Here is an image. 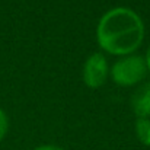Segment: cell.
<instances>
[{
    "mask_svg": "<svg viewBox=\"0 0 150 150\" xmlns=\"http://www.w3.org/2000/svg\"><path fill=\"white\" fill-rule=\"evenodd\" d=\"M35 150H63V149L55 147V146H41V147H37Z\"/></svg>",
    "mask_w": 150,
    "mask_h": 150,
    "instance_id": "cell-7",
    "label": "cell"
},
{
    "mask_svg": "<svg viewBox=\"0 0 150 150\" xmlns=\"http://www.w3.org/2000/svg\"><path fill=\"white\" fill-rule=\"evenodd\" d=\"M136 133H137L139 140L144 146H150V120L139 118L136 122Z\"/></svg>",
    "mask_w": 150,
    "mask_h": 150,
    "instance_id": "cell-5",
    "label": "cell"
},
{
    "mask_svg": "<svg viewBox=\"0 0 150 150\" xmlns=\"http://www.w3.org/2000/svg\"><path fill=\"white\" fill-rule=\"evenodd\" d=\"M144 28L140 16L127 7H115L100 18L96 29L98 42L105 51L117 55L137 50Z\"/></svg>",
    "mask_w": 150,
    "mask_h": 150,
    "instance_id": "cell-1",
    "label": "cell"
},
{
    "mask_svg": "<svg viewBox=\"0 0 150 150\" xmlns=\"http://www.w3.org/2000/svg\"><path fill=\"white\" fill-rule=\"evenodd\" d=\"M7 127H9L7 117H6V114L0 109V140L4 137V134H6V131H7Z\"/></svg>",
    "mask_w": 150,
    "mask_h": 150,
    "instance_id": "cell-6",
    "label": "cell"
},
{
    "mask_svg": "<svg viewBox=\"0 0 150 150\" xmlns=\"http://www.w3.org/2000/svg\"><path fill=\"white\" fill-rule=\"evenodd\" d=\"M106 74H108V66L105 57L100 52L92 54L85 63V69H83L85 83L93 89L100 88L106 80Z\"/></svg>",
    "mask_w": 150,
    "mask_h": 150,
    "instance_id": "cell-3",
    "label": "cell"
},
{
    "mask_svg": "<svg viewBox=\"0 0 150 150\" xmlns=\"http://www.w3.org/2000/svg\"><path fill=\"white\" fill-rule=\"evenodd\" d=\"M147 71L146 60L140 55H131L120 58L111 70V76L115 83L121 86H131L140 82Z\"/></svg>",
    "mask_w": 150,
    "mask_h": 150,
    "instance_id": "cell-2",
    "label": "cell"
},
{
    "mask_svg": "<svg viewBox=\"0 0 150 150\" xmlns=\"http://www.w3.org/2000/svg\"><path fill=\"white\" fill-rule=\"evenodd\" d=\"M146 64H147V67H149V70H150V47H149V50H147V55H146Z\"/></svg>",
    "mask_w": 150,
    "mask_h": 150,
    "instance_id": "cell-8",
    "label": "cell"
},
{
    "mask_svg": "<svg viewBox=\"0 0 150 150\" xmlns=\"http://www.w3.org/2000/svg\"><path fill=\"white\" fill-rule=\"evenodd\" d=\"M131 108L139 118H147L150 115V83L142 85L133 93Z\"/></svg>",
    "mask_w": 150,
    "mask_h": 150,
    "instance_id": "cell-4",
    "label": "cell"
}]
</instances>
